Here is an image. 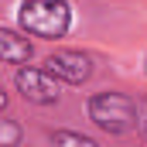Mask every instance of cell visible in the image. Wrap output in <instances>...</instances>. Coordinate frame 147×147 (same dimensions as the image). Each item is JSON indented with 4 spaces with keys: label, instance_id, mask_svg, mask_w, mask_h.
<instances>
[{
    "label": "cell",
    "instance_id": "cell-4",
    "mask_svg": "<svg viewBox=\"0 0 147 147\" xmlns=\"http://www.w3.org/2000/svg\"><path fill=\"white\" fill-rule=\"evenodd\" d=\"M14 89L31 106H58L62 103V82L51 79L41 65H21L14 72Z\"/></svg>",
    "mask_w": 147,
    "mask_h": 147
},
{
    "label": "cell",
    "instance_id": "cell-8",
    "mask_svg": "<svg viewBox=\"0 0 147 147\" xmlns=\"http://www.w3.org/2000/svg\"><path fill=\"white\" fill-rule=\"evenodd\" d=\"M134 130H137V137L147 144V96L137 99V123H134Z\"/></svg>",
    "mask_w": 147,
    "mask_h": 147
},
{
    "label": "cell",
    "instance_id": "cell-6",
    "mask_svg": "<svg viewBox=\"0 0 147 147\" xmlns=\"http://www.w3.org/2000/svg\"><path fill=\"white\" fill-rule=\"evenodd\" d=\"M48 147H99V140H92L89 134L82 130H69V127H58L48 134Z\"/></svg>",
    "mask_w": 147,
    "mask_h": 147
},
{
    "label": "cell",
    "instance_id": "cell-10",
    "mask_svg": "<svg viewBox=\"0 0 147 147\" xmlns=\"http://www.w3.org/2000/svg\"><path fill=\"white\" fill-rule=\"evenodd\" d=\"M144 75H147V55H144Z\"/></svg>",
    "mask_w": 147,
    "mask_h": 147
},
{
    "label": "cell",
    "instance_id": "cell-7",
    "mask_svg": "<svg viewBox=\"0 0 147 147\" xmlns=\"http://www.w3.org/2000/svg\"><path fill=\"white\" fill-rule=\"evenodd\" d=\"M24 144V123L3 116L0 120V147H21Z\"/></svg>",
    "mask_w": 147,
    "mask_h": 147
},
{
    "label": "cell",
    "instance_id": "cell-3",
    "mask_svg": "<svg viewBox=\"0 0 147 147\" xmlns=\"http://www.w3.org/2000/svg\"><path fill=\"white\" fill-rule=\"evenodd\" d=\"M41 69L51 79H58L62 86H86L96 72V58L82 48H55Z\"/></svg>",
    "mask_w": 147,
    "mask_h": 147
},
{
    "label": "cell",
    "instance_id": "cell-2",
    "mask_svg": "<svg viewBox=\"0 0 147 147\" xmlns=\"http://www.w3.org/2000/svg\"><path fill=\"white\" fill-rule=\"evenodd\" d=\"M86 116L106 137H123L137 123V99L123 89H99L86 96Z\"/></svg>",
    "mask_w": 147,
    "mask_h": 147
},
{
    "label": "cell",
    "instance_id": "cell-9",
    "mask_svg": "<svg viewBox=\"0 0 147 147\" xmlns=\"http://www.w3.org/2000/svg\"><path fill=\"white\" fill-rule=\"evenodd\" d=\"M7 106H10V96H7V89H3V86H0V113L7 110Z\"/></svg>",
    "mask_w": 147,
    "mask_h": 147
},
{
    "label": "cell",
    "instance_id": "cell-1",
    "mask_svg": "<svg viewBox=\"0 0 147 147\" xmlns=\"http://www.w3.org/2000/svg\"><path fill=\"white\" fill-rule=\"evenodd\" d=\"M75 10L69 0H21L17 31L38 41H58L72 31Z\"/></svg>",
    "mask_w": 147,
    "mask_h": 147
},
{
    "label": "cell",
    "instance_id": "cell-5",
    "mask_svg": "<svg viewBox=\"0 0 147 147\" xmlns=\"http://www.w3.org/2000/svg\"><path fill=\"white\" fill-rule=\"evenodd\" d=\"M34 58V41L28 34H21L17 28H0V65H31Z\"/></svg>",
    "mask_w": 147,
    "mask_h": 147
}]
</instances>
